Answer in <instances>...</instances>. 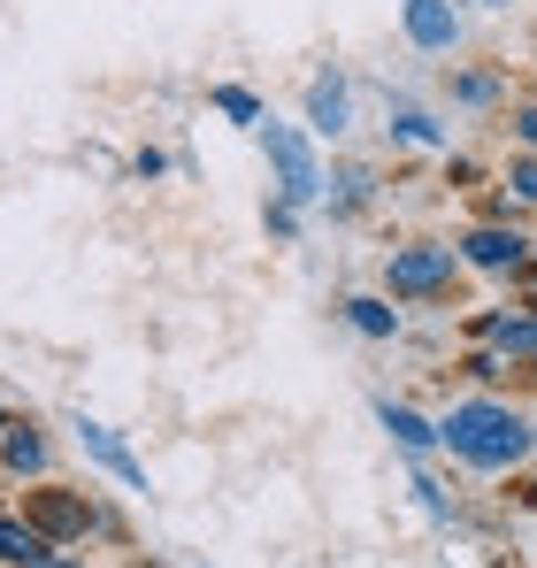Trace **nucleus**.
<instances>
[{
  "mask_svg": "<svg viewBox=\"0 0 537 568\" xmlns=\"http://www.w3.org/2000/svg\"><path fill=\"white\" fill-rule=\"evenodd\" d=\"M376 423H384L407 454H430V446H438V423H423V415H415V407H399V399H376Z\"/></svg>",
  "mask_w": 537,
  "mask_h": 568,
  "instance_id": "nucleus-8",
  "label": "nucleus"
},
{
  "mask_svg": "<svg viewBox=\"0 0 537 568\" xmlns=\"http://www.w3.org/2000/svg\"><path fill=\"white\" fill-rule=\"evenodd\" d=\"M0 430H8V407H0Z\"/></svg>",
  "mask_w": 537,
  "mask_h": 568,
  "instance_id": "nucleus-23",
  "label": "nucleus"
},
{
  "mask_svg": "<svg viewBox=\"0 0 537 568\" xmlns=\"http://www.w3.org/2000/svg\"><path fill=\"white\" fill-rule=\"evenodd\" d=\"M492 338H499L507 354H537V315H499Z\"/></svg>",
  "mask_w": 537,
  "mask_h": 568,
  "instance_id": "nucleus-12",
  "label": "nucleus"
},
{
  "mask_svg": "<svg viewBox=\"0 0 537 568\" xmlns=\"http://www.w3.org/2000/svg\"><path fill=\"white\" fill-rule=\"evenodd\" d=\"M31 568H70V561H54V554H47V561H31Z\"/></svg>",
  "mask_w": 537,
  "mask_h": 568,
  "instance_id": "nucleus-21",
  "label": "nucleus"
},
{
  "mask_svg": "<svg viewBox=\"0 0 537 568\" xmlns=\"http://www.w3.org/2000/svg\"><path fill=\"white\" fill-rule=\"evenodd\" d=\"M31 530H85V507L78 499H39V523Z\"/></svg>",
  "mask_w": 537,
  "mask_h": 568,
  "instance_id": "nucleus-13",
  "label": "nucleus"
},
{
  "mask_svg": "<svg viewBox=\"0 0 537 568\" xmlns=\"http://www.w3.org/2000/svg\"><path fill=\"white\" fill-rule=\"evenodd\" d=\"M399 23H407V39L423 54H453V39H460V8L453 0H399Z\"/></svg>",
  "mask_w": 537,
  "mask_h": 568,
  "instance_id": "nucleus-4",
  "label": "nucleus"
},
{
  "mask_svg": "<svg viewBox=\"0 0 537 568\" xmlns=\"http://www.w3.org/2000/svg\"><path fill=\"white\" fill-rule=\"evenodd\" d=\"M484 8H507V0H484Z\"/></svg>",
  "mask_w": 537,
  "mask_h": 568,
  "instance_id": "nucleus-22",
  "label": "nucleus"
},
{
  "mask_svg": "<svg viewBox=\"0 0 537 568\" xmlns=\"http://www.w3.org/2000/svg\"><path fill=\"white\" fill-rule=\"evenodd\" d=\"M346 323H354L361 338H392V331H399V307H384V300H346Z\"/></svg>",
  "mask_w": 537,
  "mask_h": 568,
  "instance_id": "nucleus-11",
  "label": "nucleus"
},
{
  "mask_svg": "<svg viewBox=\"0 0 537 568\" xmlns=\"http://www.w3.org/2000/svg\"><path fill=\"white\" fill-rule=\"evenodd\" d=\"M392 131H399L407 146H438V139H446V131H438V123H430L423 108H399V123H392Z\"/></svg>",
  "mask_w": 537,
  "mask_h": 568,
  "instance_id": "nucleus-14",
  "label": "nucleus"
},
{
  "mask_svg": "<svg viewBox=\"0 0 537 568\" xmlns=\"http://www.w3.org/2000/svg\"><path fill=\"white\" fill-rule=\"evenodd\" d=\"M515 131H523V146H537V108H523V115H515Z\"/></svg>",
  "mask_w": 537,
  "mask_h": 568,
  "instance_id": "nucleus-20",
  "label": "nucleus"
},
{
  "mask_svg": "<svg viewBox=\"0 0 537 568\" xmlns=\"http://www.w3.org/2000/svg\"><path fill=\"white\" fill-rule=\"evenodd\" d=\"M300 231V207L292 200H268V239H292Z\"/></svg>",
  "mask_w": 537,
  "mask_h": 568,
  "instance_id": "nucleus-17",
  "label": "nucleus"
},
{
  "mask_svg": "<svg viewBox=\"0 0 537 568\" xmlns=\"http://www.w3.org/2000/svg\"><path fill=\"white\" fill-rule=\"evenodd\" d=\"M54 546H47V530H31V523H0V561L8 568H31V561H47Z\"/></svg>",
  "mask_w": 537,
  "mask_h": 568,
  "instance_id": "nucleus-9",
  "label": "nucleus"
},
{
  "mask_svg": "<svg viewBox=\"0 0 537 568\" xmlns=\"http://www.w3.org/2000/svg\"><path fill=\"white\" fill-rule=\"evenodd\" d=\"M0 462L16 476H39L47 469V438H39V430H16V438H0Z\"/></svg>",
  "mask_w": 537,
  "mask_h": 568,
  "instance_id": "nucleus-10",
  "label": "nucleus"
},
{
  "mask_svg": "<svg viewBox=\"0 0 537 568\" xmlns=\"http://www.w3.org/2000/svg\"><path fill=\"white\" fill-rule=\"evenodd\" d=\"M215 108H223L231 123H262V100H254V93H239V85H223V93H215Z\"/></svg>",
  "mask_w": 537,
  "mask_h": 568,
  "instance_id": "nucleus-16",
  "label": "nucleus"
},
{
  "mask_svg": "<svg viewBox=\"0 0 537 568\" xmlns=\"http://www.w3.org/2000/svg\"><path fill=\"white\" fill-rule=\"evenodd\" d=\"M507 185H515V200H537V154H523V162L507 170Z\"/></svg>",
  "mask_w": 537,
  "mask_h": 568,
  "instance_id": "nucleus-18",
  "label": "nucleus"
},
{
  "mask_svg": "<svg viewBox=\"0 0 537 568\" xmlns=\"http://www.w3.org/2000/svg\"><path fill=\"white\" fill-rule=\"evenodd\" d=\"M262 146H268V170H276V200H292V207L323 200V162H315L307 131H292V123H268Z\"/></svg>",
  "mask_w": 537,
  "mask_h": 568,
  "instance_id": "nucleus-2",
  "label": "nucleus"
},
{
  "mask_svg": "<svg viewBox=\"0 0 537 568\" xmlns=\"http://www.w3.org/2000/svg\"><path fill=\"white\" fill-rule=\"evenodd\" d=\"M346 115H354V108H346V78H338V70H323V78L307 85V123H315L323 139H338V131H346Z\"/></svg>",
  "mask_w": 537,
  "mask_h": 568,
  "instance_id": "nucleus-5",
  "label": "nucleus"
},
{
  "mask_svg": "<svg viewBox=\"0 0 537 568\" xmlns=\"http://www.w3.org/2000/svg\"><path fill=\"white\" fill-rule=\"evenodd\" d=\"M453 93L468 100V108H484V100H499V78H460V85H453Z\"/></svg>",
  "mask_w": 537,
  "mask_h": 568,
  "instance_id": "nucleus-19",
  "label": "nucleus"
},
{
  "mask_svg": "<svg viewBox=\"0 0 537 568\" xmlns=\"http://www.w3.org/2000/svg\"><path fill=\"white\" fill-rule=\"evenodd\" d=\"M460 246H468V262H476V270H523V254H530V239H523V231H468Z\"/></svg>",
  "mask_w": 537,
  "mask_h": 568,
  "instance_id": "nucleus-6",
  "label": "nucleus"
},
{
  "mask_svg": "<svg viewBox=\"0 0 537 568\" xmlns=\"http://www.w3.org/2000/svg\"><path fill=\"white\" fill-rule=\"evenodd\" d=\"M331 185H338V215H354V207H368V185H376V178H368V170H338Z\"/></svg>",
  "mask_w": 537,
  "mask_h": 568,
  "instance_id": "nucleus-15",
  "label": "nucleus"
},
{
  "mask_svg": "<svg viewBox=\"0 0 537 568\" xmlns=\"http://www.w3.org/2000/svg\"><path fill=\"white\" fill-rule=\"evenodd\" d=\"M438 438L468 469H515V462H530V423L515 407H499V399H460L438 423Z\"/></svg>",
  "mask_w": 537,
  "mask_h": 568,
  "instance_id": "nucleus-1",
  "label": "nucleus"
},
{
  "mask_svg": "<svg viewBox=\"0 0 537 568\" xmlns=\"http://www.w3.org/2000/svg\"><path fill=\"white\" fill-rule=\"evenodd\" d=\"M78 438H85V454L100 462V469H115L123 484H131V491H146V469L131 462V446H123L115 430H100V423H78Z\"/></svg>",
  "mask_w": 537,
  "mask_h": 568,
  "instance_id": "nucleus-7",
  "label": "nucleus"
},
{
  "mask_svg": "<svg viewBox=\"0 0 537 568\" xmlns=\"http://www.w3.org/2000/svg\"><path fill=\"white\" fill-rule=\"evenodd\" d=\"M384 284H392V292H407V300L446 292V284H453V246H399V254L384 262Z\"/></svg>",
  "mask_w": 537,
  "mask_h": 568,
  "instance_id": "nucleus-3",
  "label": "nucleus"
}]
</instances>
